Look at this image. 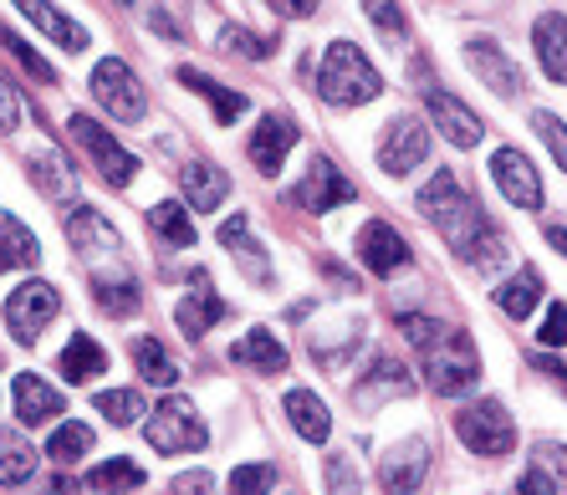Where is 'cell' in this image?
<instances>
[{
  "mask_svg": "<svg viewBox=\"0 0 567 495\" xmlns=\"http://www.w3.org/2000/svg\"><path fill=\"white\" fill-rule=\"evenodd\" d=\"M414 205H420L424 220L435 225L450 246H455V256H471V246L491 230L486 215H481V205L465 195L455 174H435V179L420 189V199H414Z\"/></svg>",
  "mask_w": 567,
  "mask_h": 495,
  "instance_id": "1",
  "label": "cell"
},
{
  "mask_svg": "<svg viewBox=\"0 0 567 495\" xmlns=\"http://www.w3.org/2000/svg\"><path fill=\"white\" fill-rule=\"evenodd\" d=\"M317 92L328 97L332 107H358V103H373L383 92V78L373 72V62L358 52L353 41H332L322 62H317Z\"/></svg>",
  "mask_w": 567,
  "mask_h": 495,
  "instance_id": "2",
  "label": "cell"
},
{
  "mask_svg": "<svg viewBox=\"0 0 567 495\" xmlns=\"http://www.w3.org/2000/svg\"><path fill=\"white\" fill-rule=\"evenodd\" d=\"M420 358H424L430 389L445 393V399L475 389V379H481V352H475L471 332H440L430 348H420Z\"/></svg>",
  "mask_w": 567,
  "mask_h": 495,
  "instance_id": "3",
  "label": "cell"
},
{
  "mask_svg": "<svg viewBox=\"0 0 567 495\" xmlns=\"http://www.w3.org/2000/svg\"><path fill=\"white\" fill-rule=\"evenodd\" d=\"M455 434H461V444L471 450V455H512L516 450V424L506 419V409L496 404V399H481V404H465L461 414H455Z\"/></svg>",
  "mask_w": 567,
  "mask_h": 495,
  "instance_id": "4",
  "label": "cell"
},
{
  "mask_svg": "<svg viewBox=\"0 0 567 495\" xmlns=\"http://www.w3.org/2000/svg\"><path fill=\"white\" fill-rule=\"evenodd\" d=\"M144 440L154 444L158 455H189V450H205V424L195 419V404L189 399H164L158 404V414H148V424H144Z\"/></svg>",
  "mask_w": 567,
  "mask_h": 495,
  "instance_id": "5",
  "label": "cell"
},
{
  "mask_svg": "<svg viewBox=\"0 0 567 495\" xmlns=\"http://www.w3.org/2000/svg\"><path fill=\"white\" fill-rule=\"evenodd\" d=\"M66 133H72V144H82L87 154H93V164H97V174H103L113 189H123V184H133V174H138V158L128 154V148L113 138V133L103 128V123H93V117H82V113H72L66 117Z\"/></svg>",
  "mask_w": 567,
  "mask_h": 495,
  "instance_id": "6",
  "label": "cell"
},
{
  "mask_svg": "<svg viewBox=\"0 0 567 495\" xmlns=\"http://www.w3.org/2000/svg\"><path fill=\"white\" fill-rule=\"evenodd\" d=\"M56 307H62L56 287H47V281H21V287L6 297V327H11V338L37 342L41 332H47V322L56 317Z\"/></svg>",
  "mask_w": 567,
  "mask_h": 495,
  "instance_id": "7",
  "label": "cell"
},
{
  "mask_svg": "<svg viewBox=\"0 0 567 495\" xmlns=\"http://www.w3.org/2000/svg\"><path fill=\"white\" fill-rule=\"evenodd\" d=\"M93 92H97V103H103V113H113L118 123H138V117H144V107H148L138 78H133L118 56H107V62L93 66Z\"/></svg>",
  "mask_w": 567,
  "mask_h": 495,
  "instance_id": "8",
  "label": "cell"
},
{
  "mask_svg": "<svg viewBox=\"0 0 567 495\" xmlns=\"http://www.w3.org/2000/svg\"><path fill=\"white\" fill-rule=\"evenodd\" d=\"M430 154V128H424L414 113H399L379 138V169L383 174H410L424 164Z\"/></svg>",
  "mask_w": 567,
  "mask_h": 495,
  "instance_id": "9",
  "label": "cell"
},
{
  "mask_svg": "<svg viewBox=\"0 0 567 495\" xmlns=\"http://www.w3.org/2000/svg\"><path fill=\"white\" fill-rule=\"evenodd\" d=\"M358 189L338 174V164H328V158H312V169L302 174V184L291 189V205L297 209H307V215H328V209H338V205H348Z\"/></svg>",
  "mask_w": 567,
  "mask_h": 495,
  "instance_id": "10",
  "label": "cell"
},
{
  "mask_svg": "<svg viewBox=\"0 0 567 495\" xmlns=\"http://www.w3.org/2000/svg\"><path fill=\"white\" fill-rule=\"evenodd\" d=\"M66 240L87 256V266H103V256L107 261L123 256V235L113 230V225L103 220V209H93V205H78L66 215Z\"/></svg>",
  "mask_w": 567,
  "mask_h": 495,
  "instance_id": "11",
  "label": "cell"
},
{
  "mask_svg": "<svg viewBox=\"0 0 567 495\" xmlns=\"http://www.w3.org/2000/svg\"><path fill=\"white\" fill-rule=\"evenodd\" d=\"M491 179H496V189H502L516 209H537L542 205L537 164H532L522 148H496V154H491Z\"/></svg>",
  "mask_w": 567,
  "mask_h": 495,
  "instance_id": "12",
  "label": "cell"
},
{
  "mask_svg": "<svg viewBox=\"0 0 567 495\" xmlns=\"http://www.w3.org/2000/svg\"><path fill=\"white\" fill-rule=\"evenodd\" d=\"M358 261L369 266L373 276H394L399 266H410V240L383 220H369L358 230Z\"/></svg>",
  "mask_w": 567,
  "mask_h": 495,
  "instance_id": "13",
  "label": "cell"
},
{
  "mask_svg": "<svg viewBox=\"0 0 567 495\" xmlns=\"http://www.w3.org/2000/svg\"><path fill=\"white\" fill-rule=\"evenodd\" d=\"M430 475V444L424 440H404L399 450H389V460L379 465V485L383 495H414Z\"/></svg>",
  "mask_w": 567,
  "mask_h": 495,
  "instance_id": "14",
  "label": "cell"
},
{
  "mask_svg": "<svg viewBox=\"0 0 567 495\" xmlns=\"http://www.w3.org/2000/svg\"><path fill=\"white\" fill-rule=\"evenodd\" d=\"M291 144H297V123H291V117H281V113H266L261 123H256L246 154H251V164L261 174H281V158L291 154Z\"/></svg>",
  "mask_w": 567,
  "mask_h": 495,
  "instance_id": "15",
  "label": "cell"
},
{
  "mask_svg": "<svg viewBox=\"0 0 567 495\" xmlns=\"http://www.w3.org/2000/svg\"><path fill=\"white\" fill-rule=\"evenodd\" d=\"M189 287H195V291H189V297L174 307V322H179V332H185V338L199 342L225 317V301L215 297V287H210V276H205V271L189 276Z\"/></svg>",
  "mask_w": 567,
  "mask_h": 495,
  "instance_id": "16",
  "label": "cell"
},
{
  "mask_svg": "<svg viewBox=\"0 0 567 495\" xmlns=\"http://www.w3.org/2000/svg\"><path fill=\"white\" fill-rule=\"evenodd\" d=\"M424 103H430V117H435V128L445 133L455 148H475V144H481V133H486V128H481V117H475L471 107L455 97V92L435 87L430 97H424Z\"/></svg>",
  "mask_w": 567,
  "mask_h": 495,
  "instance_id": "17",
  "label": "cell"
},
{
  "mask_svg": "<svg viewBox=\"0 0 567 495\" xmlns=\"http://www.w3.org/2000/svg\"><path fill=\"white\" fill-rule=\"evenodd\" d=\"M465 56H471V72H475V78H486V87H496L502 97H516V92H522V66H516L512 56L496 47V41L475 37L471 47H465Z\"/></svg>",
  "mask_w": 567,
  "mask_h": 495,
  "instance_id": "18",
  "label": "cell"
},
{
  "mask_svg": "<svg viewBox=\"0 0 567 495\" xmlns=\"http://www.w3.org/2000/svg\"><path fill=\"white\" fill-rule=\"evenodd\" d=\"M532 47H537V62L553 82H567V16L542 11L537 27H532Z\"/></svg>",
  "mask_w": 567,
  "mask_h": 495,
  "instance_id": "19",
  "label": "cell"
},
{
  "mask_svg": "<svg viewBox=\"0 0 567 495\" xmlns=\"http://www.w3.org/2000/svg\"><path fill=\"white\" fill-rule=\"evenodd\" d=\"M93 297H97V307H103L107 317H133L138 312V287H133V276H128V266L123 261L97 266L93 271Z\"/></svg>",
  "mask_w": 567,
  "mask_h": 495,
  "instance_id": "20",
  "label": "cell"
},
{
  "mask_svg": "<svg viewBox=\"0 0 567 495\" xmlns=\"http://www.w3.org/2000/svg\"><path fill=\"white\" fill-rule=\"evenodd\" d=\"M62 393L52 389L47 379L37 373H16V414L21 424H47V419H62Z\"/></svg>",
  "mask_w": 567,
  "mask_h": 495,
  "instance_id": "21",
  "label": "cell"
},
{
  "mask_svg": "<svg viewBox=\"0 0 567 495\" xmlns=\"http://www.w3.org/2000/svg\"><path fill=\"white\" fill-rule=\"evenodd\" d=\"M179 189H185L189 209H199V215H210L215 205H220L225 195H230V179H225L215 164H205V158H195V164H185L179 169Z\"/></svg>",
  "mask_w": 567,
  "mask_h": 495,
  "instance_id": "22",
  "label": "cell"
},
{
  "mask_svg": "<svg viewBox=\"0 0 567 495\" xmlns=\"http://www.w3.org/2000/svg\"><path fill=\"white\" fill-rule=\"evenodd\" d=\"M230 358H236L240 368H256V373H287V348H281V338H271L266 327H251V332L230 348Z\"/></svg>",
  "mask_w": 567,
  "mask_h": 495,
  "instance_id": "23",
  "label": "cell"
},
{
  "mask_svg": "<svg viewBox=\"0 0 567 495\" xmlns=\"http://www.w3.org/2000/svg\"><path fill=\"white\" fill-rule=\"evenodd\" d=\"M287 419H291V430L302 434V440H312V444H322L332 434V414H328V404L317 399V393H307V389H291L287 393Z\"/></svg>",
  "mask_w": 567,
  "mask_h": 495,
  "instance_id": "24",
  "label": "cell"
},
{
  "mask_svg": "<svg viewBox=\"0 0 567 495\" xmlns=\"http://www.w3.org/2000/svg\"><path fill=\"white\" fill-rule=\"evenodd\" d=\"M16 11L27 16V21H31L37 31H47L52 41H62L66 52H82V47H87V31H82L78 21H66V16L56 11V6H41V0H21Z\"/></svg>",
  "mask_w": 567,
  "mask_h": 495,
  "instance_id": "25",
  "label": "cell"
},
{
  "mask_svg": "<svg viewBox=\"0 0 567 495\" xmlns=\"http://www.w3.org/2000/svg\"><path fill=\"white\" fill-rule=\"evenodd\" d=\"M56 368H62V379L72 383H87V379H103L107 368V352L97 348V338H87V332H78V338L62 348V358H56Z\"/></svg>",
  "mask_w": 567,
  "mask_h": 495,
  "instance_id": "26",
  "label": "cell"
},
{
  "mask_svg": "<svg viewBox=\"0 0 567 495\" xmlns=\"http://www.w3.org/2000/svg\"><path fill=\"white\" fill-rule=\"evenodd\" d=\"M496 307H502L512 322H527V317L542 307V276L532 271V266L527 271H516L506 287H496Z\"/></svg>",
  "mask_w": 567,
  "mask_h": 495,
  "instance_id": "27",
  "label": "cell"
},
{
  "mask_svg": "<svg viewBox=\"0 0 567 495\" xmlns=\"http://www.w3.org/2000/svg\"><path fill=\"white\" fill-rule=\"evenodd\" d=\"M31 184H37L47 199H72V189H78V174L66 169V158L56 154V148H41V154L31 158Z\"/></svg>",
  "mask_w": 567,
  "mask_h": 495,
  "instance_id": "28",
  "label": "cell"
},
{
  "mask_svg": "<svg viewBox=\"0 0 567 495\" xmlns=\"http://www.w3.org/2000/svg\"><path fill=\"white\" fill-rule=\"evenodd\" d=\"M179 82H185V87H195L199 97H210L215 123H236V117L246 113V92H230V87H220L215 78H199L195 66H179Z\"/></svg>",
  "mask_w": 567,
  "mask_h": 495,
  "instance_id": "29",
  "label": "cell"
},
{
  "mask_svg": "<svg viewBox=\"0 0 567 495\" xmlns=\"http://www.w3.org/2000/svg\"><path fill=\"white\" fill-rule=\"evenodd\" d=\"M220 240H225V246H230V250H236V261H246V276H251V281H261V287H266V281H271V266H266V250L251 240V230H246V220H225V225H220Z\"/></svg>",
  "mask_w": 567,
  "mask_h": 495,
  "instance_id": "30",
  "label": "cell"
},
{
  "mask_svg": "<svg viewBox=\"0 0 567 495\" xmlns=\"http://www.w3.org/2000/svg\"><path fill=\"white\" fill-rule=\"evenodd\" d=\"M133 358H138V379L154 383V389H169V383H179V363H174L169 352L158 348V338H138V342H133Z\"/></svg>",
  "mask_w": 567,
  "mask_h": 495,
  "instance_id": "31",
  "label": "cell"
},
{
  "mask_svg": "<svg viewBox=\"0 0 567 495\" xmlns=\"http://www.w3.org/2000/svg\"><path fill=\"white\" fill-rule=\"evenodd\" d=\"M37 470V450L16 430H0V485H21Z\"/></svg>",
  "mask_w": 567,
  "mask_h": 495,
  "instance_id": "32",
  "label": "cell"
},
{
  "mask_svg": "<svg viewBox=\"0 0 567 495\" xmlns=\"http://www.w3.org/2000/svg\"><path fill=\"white\" fill-rule=\"evenodd\" d=\"M37 256H41L37 235L16 220V215H6V209H0V261H6V266H31Z\"/></svg>",
  "mask_w": 567,
  "mask_h": 495,
  "instance_id": "33",
  "label": "cell"
},
{
  "mask_svg": "<svg viewBox=\"0 0 567 495\" xmlns=\"http://www.w3.org/2000/svg\"><path fill=\"white\" fill-rule=\"evenodd\" d=\"M148 225H154L158 240H169V246H195V220L185 215V205H174V199H164V205L148 209Z\"/></svg>",
  "mask_w": 567,
  "mask_h": 495,
  "instance_id": "34",
  "label": "cell"
},
{
  "mask_svg": "<svg viewBox=\"0 0 567 495\" xmlns=\"http://www.w3.org/2000/svg\"><path fill=\"white\" fill-rule=\"evenodd\" d=\"M87 485L103 495H128L144 485V470L133 465V460H107V465H97L93 475H87Z\"/></svg>",
  "mask_w": 567,
  "mask_h": 495,
  "instance_id": "35",
  "label": "cell"
},
{
  "mask_svg": "<svg viewBox=\"0 0 567 495\" xmlns=\"http://www.w3.org/2000/svg\"><path fill=\"white\" fill-rule=\"evenodd\" d=\"M379 393H410V373H404L394 358H379V363H373V379L358 389V409L379 404Z\"/></svg>",
  "mask_w": 567,
  "mask_h": 495,
  "instance_id": "36",
  "label": "cell"
},
{
  "mask_svg": "<svg viewBox=\"0 0 567 495\" xmlns=\"http://www.w3.org/2000/svg\"><path fill=\"white\" fill-rule=\"evenodd\" d=\"M87 450H93V430H87V424H78V419H72V424H62V430L47 440V460H56V465H72V460H82Z\"/></svg>",
  "mask_w": 567,
  "mask_h": 495,
  "instance_id": "37",
  "label": "cell"
},
{
  "mask_svg": "<svg viewBox=\"0 0 567 495\" xmlns=\"http://www.w3.org/2000/svg\"><path fill=\"white\" fill-rule=\"evenodd\" d=\"M93 404H97V414H107L113 424H138V419H148L144 393H133V389H107V393H97Z\"/></svg>",
  "mask_w": 567,
  "mask_h": 495,
  "instance_id": "38",
  "label": "cell"
},
{
  "mask_svg": "<svg viewBox=\"0 0 567 495\" xmlns=\"http://www.w3.org/2000/svg\"><path fill=\"white\" fill-rule=\"evenodd\" d=\"M465 261H471L475 271L496 276L506 261H512V240H506L502 230H486V235H481V240H475V246H471V256H465Z\"/></svg>",
  "mask_w": 567,
  "mask_h": 495,
  "instance_id": "39",
  "label": "cell"
},
{
  "mask_svg": "<svg viewBox=\"0 0 567 495\" xmlns=\"http://www.w3.org/2000/svg\"><path fill=\"white\" fill-rule=\"evenodd\" d=\"M271 485H277V470L271 465H240L230 475V495H271Z\"/></svg>",
  "mask_w": 567,
  "mask_h": 495,
  "instance_id": "40",
  "label": "cell"
},
{
  "mask_svg": "<svg viewBox=\"0 0 567 495\" xmlns=\"http://www.w3.org/2000/svg\"><path fill=\"white\" fill-rule=\"evenodd\" d=\"M220 47H225V52H236V56H251V62H261V56L277 52V41H261V37H251V31H236V27L220 31Z\"/></svg>",
  "mask_w": 567,
  "mask_h": 495,
  "instance_id": "41",
  "label": "cell"
},
{
  "mask_svg": "<svg viewBox=\"0 0 567 495\" xmlns=\"http://www.w3.org/2000/svg\"><path fill=\"white\" fill-rule=\"evenodd\" d=\"M532 128L542 133V144L553 148V158L567 169V123H563V117H553V113H542V107H537V113H532Z\"/></svg>",
  "mask_w": 567,
  "mask_h": 495,
  "instance_id": "42",
  "label": "cell"
},
{
  "mask_svg": "<svg viewBox=\"0 0 567 495\" xmlns=\"http://www.w3.org/2000/svg\"><path fill=\"white\" fill-rule=\"evenodd\" d=\"M322 481H328V495H363V491H358V475H353V460H348V455H328Z\"/></svg>",
  "mask_w": 567,
  "mask_h": 495,
  "instance_id": "43",
  "label": "cell"
},
{
  "mask_svg": "<svg viewBox=\"0 0 567 495\" xmlns=\"http://www.w3.org/2000/svg\"><path fill=\"white\" fill-rule=\"evenodd\" d=\"M363 11H369V21L389 41H404V31H410V27H404V11H399V6H389V0H373V6H363Z\"/></svg>",
  "mask_w": 567,
  "mask_h": 495,
  "instance_id": "44",
  "label": "cell"
},
{
  "mask_svg": "<svg viewBox=\"0 0 567 495\" xmlns=\"http://www.w3.org/2000/svg\"><path fill=\"white\" fill-rule=\"evenodd\" d=\"M0 41L11 47V52H16V62L27 66V72H31V78H37V82H56V72H52V66H47V62H41V56L31 52V47H27V41H21V37H11V31L0 27Z\"/></svg>",
  "mask_w": 567,
  "mask_h": 495,
  "instance_id": "45",
  "label": "cell"
},
{
  "mask_svg": "<svg viewBox=\"0 0 567 495\" xmlns=\"http://www.w3.org/2000/svg\"><path fill=\"white\" fill-rule=\"evenodd\" d=\"M399 332H404L414 348H430V342L445 332V322H435V317H399Z\"/></svg>",
  "mask_w": 567,
  "mask_h": 495,
  "instance_id": "46",
  "label": "cell"
},
{
  "mask_svg": "<svg viewBox=\"0 0 567 495\" xmlns=\"http://www.w3.org/2000/svg\"><path fill=\"white\" fill-rule=\"evenodd\" d=\"M537 342H542V348H567V307H563V301H557L553 312H547V322H542Z\"/></svg>",
  "mask_w": 567,
  "mask_h": 495,
  "instance_id": "47",
  "label": "cell"
},
{
  "mask_svg": "<svg viewBox=\"0 0 567 495\" xmlns=\"http://www.w3.org/2000/svg\"><path fill=\"white\" fill-rule=\"evenodd\" d=\"M516 495H557V485L547 481V470L542 465H527L522 470V481H516Z\"/></svg>",
  "mask_w": 567,
  "mask_h": 495,
  "instance_id": "48",
  "label": "cell"
},
{
  "mask_svg": "<svg viewBox=\"0 0 567 495\" xmlns=\"http://www.w3.org/2000/svg\"><path fill=\"white\" fill-rule=\"evenodd\" d=\"M16 117H21V97L6 78H0V133H16Z\"/></svg>",
  "mask_w": 567,
  "mask_h": 495,
  "instance_id": "49",
  "label": "cell"
},
{
  "mask_svg": "<svg viewBox=\"0 0 567 495\" xmlns=\"http://www.w3.org/2000/svg\"><path fill=\"white\" fill-rule=\"evenodd\" d=\"M215 481L205 475V470H189V475H179V481L169 485V495H210Z\"/></svg>",
  "mask_w": 567,
  "mask_h": 495,
  "instance_id": "50",
  "label": "cell"
},
{
  "mask_svg": "<svg viewBox=\"0 0 567 495\" xmlns=\"http://www.w3.org/2000/svg\"><path fill=\"white\" fill-rule=\"evenodd\" d=\"M542 460H547V470H553L557 481L567 485V450H563V444H542Z\"/></svg>",
  "mask_w": 567,
  "mask_h": 495,
  "instance_id": "51",
  "label": "cell"
},
{
  "mask_svg": "<svg viewBox=\"0 0 567 495\" xmlns=\"http://www.w3.org/2000/svg\"><path fill=\"white\" fill-rule=\"evenodd\" d=\"M271 11L277 16H312V11H322V6H312V0H271Z\"/></svg>",
  "mask_w": 567,
  "mask_h": 495,
  "instance_id": "52",
  "label": "cell"
},
{
  "mask_svg": "<svg viewBox=\"0 0 567 495\" xmlns=\"http://www.w3.org/2000/svg\"><path fill=\"white\" fill-rule=\"evenodd\" d=\"M31 495H78V481H66V475H56V481H41Z\"/></svg>",
  "mask_w": 567,
  "mask_h": 495,
  "instance_id": "53",
  "label": "cell"
},
{
  "mask_svg": "<svg viewBox=\"0 0 567 495\" xmlns=\"http://www.w3.org/2000/svg\"><path fill=\"white\" fill-rule=\"evenodd\" d=\"M537 368H542V373H547V379L557 383V389L567 393V368H563V363H547V358H537Z\"/></svg>",
  "mask_w": 567,
  "mask_h": 495,
  "instance_id": "54",
  "label": "cell"
},
{
  "mask_svg": "<svg viewBox=\"0 0 567 495\" xmlns=\"http://www.w3.org/2000/svg\"><path fill=\"white\" fill-rule=\"evenodd\" d=\"M547 246L567 256V225H547Z\"/></svg>",
  "mask_w": 567,
  "mask_h": 495,
  "instance_id": "55",
  "label": "cell"
},
{
  "mask_svg": "<svg viewBox=\"0 0 567 495\" xmlns=\"http://www.w3.org/2000/svg\"><path fill=\"white\" fill-rule=\"evenodd\" d=\"M0 271H6V261H0Z\"/></svg>",
  "mask_w": 567,
  "mask_h": 495,
  "instance_id": "56",
  "label": "cell"
}]
</instances>
